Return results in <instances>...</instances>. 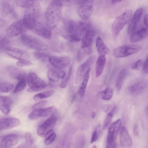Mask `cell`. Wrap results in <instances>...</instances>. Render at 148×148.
<instances>
[{
	"mask_svg": "<svg viewBox=\"0 0 148 148\" xmlns=\"http://www.w3.org/2000/svg\"><path fill=\"white\" fill-rule=\"evenodd\" d=\"M64 31L62 36L70 42L80 41L83 36L91 27L88 23L64 19L62 20Z\"/></svg>",
	"mask_w": 148,
	"mask_h": 148,
	"instance_id": "6da1fadb",
	"label": "cell"
},
{
	"mask_svg": "<svg viewBox=\"0 0 148 148\" xmlns=\"http://www.w3.org/2000/svg\"><path fill=\"white\" fill-rule=\"evenodd\" d=\"M63 4L62 1H52L45 12L46 25L50 29L56 27L61 19Z\"/></svg>",
	"mask_w": 148,
	"mask_h": 148,
	"instance_id": "7a4b0ae2",
	"label": "cell"
},
{
	"mask_svg": "<svg viewBox=\"0 0 148 148\" xmlns=\"http://www.w3.org/2000/svg\"><path fill=\"white\" fill-rule=\"evenodd\" d=\"M41 14L40 3L36 1L26 11L22 20L23 25L27 29L32 30Z\"/></svg>",
	"mask_w": 148,
	"mask_h": 148,
	"instance_id": "3957f363",
	"label": "cell"
},
{
	"mask_svg": "<svg viewBox=\"0 0 148 148\" xmlns=\"http://www.w3.org/2000/svg\"><path fill=\"white\" fill-rule=\"evenodd\" d=\"M20 39L23 44L29 48L38 50H45L49 48L48 44L44 41L31 35L22 34Z\"/></svg>",
	"mask_w": 148,
	"mask_h": 148,
	"instance_id": "277c9868",
	"label": "cell"
},
{
	"mask_svg": "<svg viewBox=\"0 0 148 148\" xmlns=\"http://www.w3.org/2000/svg\"><path fill=\"white\" fill-rule=\"evenodd\" d=\"M131 10H125L117 17L113 22L112 27V33L113 37H117L124 26L128 23L132 16Z\"/></svg>",
	"mask_w": 148,
	"mask_h": 148,
	"instance_id": "5b68a950",
	"label": "cell"
},
{
	"mask_svg": "<svg viewBox=\"0 0 148 148\" xmlns=\"http://www.w3.org/2000/svg\"><path fill=\"white\" fill-rule=\"evenodd\" d=\"M142 49V46L138 45H123L115 48L113 51L112 54L115 57L123 58L137 53Z\"/></svg>",
	"mask_w": 148,
	"mask_h": 148,
	"instance_id": "8992f818",
	"label": "cell"
},
{
	"mask_svg": "<svg viewBox=\"0 0 148 148\" xmlns=\"http://www.w3.org/2000/svg\"><path fill=\"white\" fill-rule=\"evenodd\" d=\"M28 85L30 88L27 90L29 92L38 91L44 88L47 85L34 73L30 72L27 77Z\"/></svg>",
	"mask_w": 148,
	"mask_h": 148,
	"instance_id": "52a82bcc",
	"label": "cell"
},
{
	"mask_svg": "<svg viewBox=\"0 0 148 148\" xmlns=\"http://www.w3.org/2000/svg\"><path fill=\"white\" fill-rule=\"evenodd\" d=\"M76 4L79 5L78 13L80 18L84 20L89 18L93 11V1H77Z\"/></svg>",
	"mask_w": 148,
	"mask_h": 148,
	"instance_id": "ba28073f",
	"label": "cell"
},
{
	"mask_svg": "<svg viewBox=\"0 0 148 148\" xmlns=\"http://www.w3.org/2000/svg\"><path fill=\"white\" fill-rule=\"evenodd\" d=\"M95 59V56L91 55L78 68L75 77V82L78 84L83 79L87 71L90 69Z\"/></svg>",
	"mask_w": 148,
	"mask_h": 148,
	"instance_id": "9c48e42d",
	"label": "cell"
},
{
	"mask_svg": "<svg viewBox=\"0 0 148 148\" xmlns=\"http://www.w3.org/2000/svg\"><path fill=\"white\" fill-rule=\"evenodd\" d=\"M96 33L95 29L91 27L82 38L81 47L88 54H90L91 52V46Z\"/></svg>",
	"mask_w": 148,
	"mask_h": 148,
	"instance_id": "30bf717a",
	"label": "cell"
},
{
	"mask_svg": "<svg viewBox=\"0 0 148 148\" xmlns=\"http://www.w3.org/2000/svg\"><path fill=\"white\" fill-rule=\"evenodd\" d=\"M57 121L56 115H52L46 120L38 128L37 132L41 137H45L50 133L55 126Z\"/></svg>",
	"mask_w": 148,
	"mask_h": 148,
	"instance_id": "8fae6325",
	"label": "cell"
},
{
	"mask_svg": "<svg viewBox=\"0 0 148 148\" xmlns=\"http://www.w3.org/2000/svg\"><path fill=\"white\" fill-rule=\"evenodd\" d=\"M26 30L22 20H19L10 24L7 29L6 33L8 37H13L23 34Z\"/></svg>",
	"mask_w": 148,
	"mask_h": 148,
	"instance_id": "7c38bea8",
	"label": "cell"
},
{
	"mask_svg": "<svg viewBox=\"0 0 148 148\" xmlns=\"http://www.w3.org/2000/svg\"><path fill=\"white\" fill-rule=\"evenodd\" d=\"M48 60L52 66L58 69L66 68L69 64L71 62L70 57L67 56H50L49 57Z\"/></svg>",
	"mask_w": 148,
	"mask_h": 148,
	"instance_id": "4fadbf2b",
	"label": "cell"
},
{
	"mask_svg": "<svg viewBox=\"0 0 148 148\" xmlns=\"http://www.w3.org/2000/svg\"><path fill=\"white\" fill-rule=\"evenodd\" d=\"M32 31L36 34L46 39H50L52 36V31L44 23L37 21Z\"/></svg>",
	"mask_w": 148,
	"mask_h": 148,
	"instance_id": "5bb4252c",
	"label": "cell"
},
{
	"mask_svg": "<svg viewBox=\"0 0 148 148\" xmlns=\"http://www.w3.org/2000/svg\"><path fill=\"white\" fill-rule=\"evenodd\" d=\"M122 124V121L119 119L112 123L109 127L107 137V143L114 141Z\"/></svg>",
	"mask_w": 148,
	"mask_h": 148,
	"instance_id": "9a60e30c",
	"label": "cell"
},
{
	"mask_svg": "<svg viewBox=\"0 0 148 148\" xmlns=\"http://www.w3.org/2000/svg\"><path fill=\"white\" fill-rule=\"evenodd\" d=\"M54 110L55 108L53 106L34 110L29 114L28 118L30 120H34L42 117L46 116Z\"/></svg>",
	"mask_w": 148,
	"mask_h": 148,
	"instance_id": "2e32d148",
	"label": "cell"
},
{
	"mask_svg": "<svg viewBox=\"0 0 148 148\" xmlns=\"http://www.w3.org/2000/svg\"><path fill=\"white\" fill-rule=\"evenodd\" d=\"M4 50L9 56L18 60L27 58L29 57V54L27 52L16 48L9 46Z\"/></svg>",
	"mask_w": 148,
	"mask_h": 148,
	"instance_id": "e0dca14e",
	"label": "cell"
},
{
	"mask_svg": "<svg viewBox=\"0 0 148 148\" xmlns=\"http://www.w3.org/2000/svg\"><path fill=\"white\" fill-rule=\"evenodd\" d=\"M143 9L142 7L137 9L134 12L128 25L127 32L129 34L133 33L142 15Z\"/></svg>",
	"mask_w": 148,
	"mask_h": 148,
	"instance_id": "ac0fdd59",
	"label": "cell"
},
{
	"mask_svg": "<svg viewBox=\"0 0 148 148\" xmlns=\"http://www.w3.org/2000/svg\"><path fill=\"white\" fill-rule=\"evenodd\" d=\"M19 120L14 117L4 118L0 119V130L10 129L20 124Z\"/></svg>",
	"mask_w": 148,
	"mask_h": 148,
	"instance_id": "d6986e66",
	"label": "cell"
},
{
	"mask_svg": "<svg viewBox=\"0 0 148 148\" xmlns=\"http://www.w3.org/2000/svg\"><path fill=\"white\" fill-rule=\"evenodd\" d=\"M18 136L15 134H11L5 136L0 143L1 148H12L18 141Z\"/></svg>",
	"mask_w": 148,
	"mask_h": 148,
	"instance_id": "ffe728a7",
	"label": "cell"
},
{
	"mask_svg": "<svg viewBox=\"0 0 148 148\" xmlns=\"http://www.w3.org/2000/svg\"><path fill=\"white\" fill-rule=\"evenodd\" d=\"M119 135L121 145L125 148H131L132 145V140L127 130L125 127L121 128Z\"/></svg>",
	"mask_w": 148,
	"mask_h": 148,
	"instance_id": "44dd1931",
	"label": "cell"
},
{
	"mask_svg": "<svg viewBox=\"0 0 148 148\" xmlns=\"http://www.w3.org/2000/svg\"><path fill=\"white\" fill-rule=\"evenodd\" d=\"M12 101L9 97L0 95V110L5 115L10 112Z\"/></svg>",
	"mask_w": 148,
	"mask_h": 148,
	"instance_id": "7402d4cb",
	"label": "cell"
},
{
	"mask_svg": "<svg viewBox=\"0 0 148 148\" xmlns=\"http://www.w3.org/2000/svg\"><path fill=\"white\" fill-rule=\"evenodd\" d=\"M147 27H144L133 33L130 37V41L132 43H136L147 37Z\"/></svg>",
	"mask_w": 148,
	"mask_h": 148,
	"instance_id": "603a6c76",
	"label": "cell"
},
{
	"mask_svg": "<svg viewBox=\"0 0 148 148\" xmlns=\"http://www.w3.org/2000/svg\"><path fill=\"white\" fill-rule=\"evenodd\" d=\"M147 83L145 81L137 82L130 86L128 90L132 94H138L143 92L147 86Z\"/></svg>",
	"mask_w": 148,
	"mask_h": 148,
	"instance_id": "cb8c5ba5",
	"label": "cell"
},
{
	"mask_svg": "<svg viewBox=\"0 0 148 148\" xmlns=\"http://www.w3.org/2000/svg\"><path fill=\"white\" fill-rule=\"evenodd\" d=\"M8 70L10 77L13 79L19 80L25 78V74L24 71L14 66H9Z\"/></svg>",
	"mask_w": 148,
	"mask_h": 148,
	"instance_id": "d4e9b609",
	"label": "cell"
},
{
	"mask_svg": "<svg viewBox=\"0 0 148 148\" xmlns=\"http://www.w3.org/2000/svg\"><path fill=\"white\" fill-rule=\"evenodd\" d=\"M106 62L105 55H101L98 57L96 62L95 75L97 77H99L102 74Z\"/></svg>",
	"mask_w": 148,
	"mask_h": 148,
	"instance_id": "484cf974",
	"label": "cell"
},
{
	"mask_svg": "<svg viewBox=\"0 0 148 148\" xmlns=\"http://www.w3.org/2000/svg\"><path fill=\"white\" fill-rule=\"evenodd\" d=\"M96 46L97 52L100 55H105L109 53L110 50L108 48L100 37H97L96 38Z\"/></svg>",
	"mask_w": 148,
	"mask_h": 148,
	"instance_id": "4316f807",
	"label": "cell"
},
{
	"mask_svg": "<svg viewBox=\"0 0 148 148\" xmlns=\"http://www.w3.org/2000/svg\"><path fill=\"white\" fill-rule=\"evenodd\" d=\"M90 69L87 72L83 78L82 84L79 88V93L80 96L83 97L85 94L86 86L89 78Z\"/></svg>",
	"mask_w": 148,
	"mask_h": 148,
	"instance_id": "83f0119b",
	"label": "cell"
},
{
	"mask_svg": "<svg viewBox=\"0 0 148 148\" xmlns=\"http://www.w3.org/2000/svg\"><path fill=\"white\" fill-rule=\"evenodd\" d=\"M3 14L4 16L11 15L16 16V14L13 7L10 3L5 2L3 4Z\"/></svg>",
	"mask_w": 148,
	"mask_h": 148,
	"instance_id": "f1b7e54d",
	"label": "cell"
},
{
	"mask_svg": "<svg viewBox=\"0 0 148 148\" xmlns=\"http://www.w3.org/2000/svg\"><path fill=\"white\" fill-rule=\"evenodd\" d=\"M126 74V70L123 69L121 71L117 76L116 86L118 91L120 90L121 88L123 82L125 77Z\"/></svg>",
	"mask_w": 148,
	"mask_h": 148,
	"instance_id": "f546056e",
	"label": "cell"
},
{
	"mask_svg": "<svg viewBox=\"0 0 148 148\" xmlns=\"http://www.w3.org/2000/svg\"><path fill=\"white\" fill-rule=\"evenodd\" d=\"M54 92L53 90H51L40 92L34 95L33 99L36 101L41 100L50 97L53 94Z\"/></svg>",
	"mask_w": 148,
	"mask_h": 148,
	"instance_id": "4dcf8cb0",
	"label": "cell"
},
{
	"mask_svg": "<svg viewBox=\"0 0 148 148\" xmlns=\"http://www.w3.org/2000/svg\"><path fill=\"white\" fill-rule=\"evenodd\" d=\"M36 1L34 0H14V3L18 6L23 8H28Z\"/></svg>",
	"mask_w": 148,
	"mask_h": 148,
	"instance_id": "1f68e13d",
	"label": "cell"
},
{
	"mask_svg": "<svg viewBox=\"0 0 148 148\" xmlns=\"http://www.w3.org/2000/svg\"><path fill=\"white\" fill-rule=\"evenodd\" d=\"M101 97L102 99L109 100L113 96V91L110 88H107L100 93Z\"/></svg>",
	"mask_w": 148,
	"mask_h": 148,
	"instance_id": "d6a6232c",
	"label": "cell"
},
{
	"mask_svg": "<svg viewBox=\"0 0 148 148\" xmlns=\"http://www.w3.org/2000/svg\"><path fill=\"white\" fill-rule=\"evenodd\" d=\"M57 72L56 70L50 69L47 72V76L51 84H53L59 78L57 76Z\"/></svg>",
	"mask_w": 148,
	"mask_h": 148,
	"instance_id": "836d02e7",
	"label": "cell"
},
{
	"mask_svg": "<svg viewBox=\"0 0 148 148\" xmlns=\"http://www.w3.org/2000/svg\"><path fill=\"white\" fill-rule=\"evenodd\" d=\"M116 109V107H114L110 111L108 114L104 122L103 127V130H105L108 125L113 116Z\"/></svg>",
	"mask_w": 148,
	"mask_h": 148,
	"instance_id": "e575fe53",
	"label": "cell"
},
{
	"mask_svg": "<svg viewBox=\"0 0 148 148\" xmlns=\"http://www.w3.org/2000/svg\"><path fill=\"white\" fill-rule=\"evenodd\" d=\"M72 68L71 66H70L68 73L62 79L60 83V86L61 88H64L66 87L71 77L72 73Z\"/></svg>",
	"mask_w": 148,
	"mask_h": 148,
	"instance_id": "d590c367",
	"label": "cell"
},
{
	"mask_svg": "<svg viewBox=\"0 0 148 148\" xmlns=\"http://www.w3.org/2000/svg\"><path fill=\"white\" fill-rule=\"evenodd\" d=\"M26 85V81L25 78L19 80L14 88L13 93H16L21 91L25 88Z\"/></svg>",
	"mask_w": 148,
	"mask_h": 148,
	"instance_id": "8d00e7d4",
	"label": "cell"
},
{
	"mask_svg": "<svg viewBox=\"0 0 148 148\" xmlns=\"http://www.w3.org/2000/svg\"><path fill=\"white\" fill-rule=\"evenodd\" d=\"M13 88V86L11 83H3L0 84V92L8 93Z\"/></svg>",
	"mask_w": 148,
	"mask_h": 148,
	"instance_id": "74e56055",
	"label": "cell"
},
{
	"mask_svg": "<svg viewBox=\"0 0 148 148\" xmlns=\"http://www.w3.org/2000/svg\"><path fill=\"white\" fill-rule=\"evenodd\" d=\"M101 130V127L100 125L97 126L94 131L91 138V144L96 142L98 138Z\"/></svg>",
	"mask_w": 148,
	"mask_h": 148,
	"instance_id": "f35d334b",
	"label": "cell"
},
{
	"mask_svg": "<svg viewBox=\"0 0 148 148\" xmlns=\"http://www.w3.org/2000/svg\"><path fill=\"white\" fill-rule=\"evenodd\" d=\"M10 40L7 36H5L2 37L0 40V49L5 50L6 48L9 47L10 43Z\"/></svg>",
	"mask_w": 148,
	"mask_h": 148,
	"instance_id": "ab89813d",
	"label": "cell"
},
{
	"mask_svg": "<svg viewBox=\"0 0 148 148\" xmlns=\"http://www.w3.org/2000/svg\"><path fill=\"white\" fill-rule=\"evenodd\" d=\"M34 57L37 59H44L46 58L49 56L48 54L45 53L36 51L34 53Z\"/></svg>",
	"mask_w": 148,
	"mask_h": 148,
	"instance_id": "60d3db41",
	"label": "cell"
},
{
	"mask_svg": "<svg viewBox=\"0 0 148 148\" xmlns=\"http://www.w3.org/2000/svg\"><path fill=\"white\" fill-rule=\"evenodd\" d=\"M32 64L31 62L25 59L18 60L16 63L17 65L19 67L29 66Z\"/></svg>",
	"mask_w": 148,
	"mask_h": 148,
	"instance_id": "b9f144b4",
	"label": "cell"
},
{
	"mask_svg": "<svg viewBox=\"0 0 148 148\" xmlns=\"http://www.w3.org/2000/svg\"><path fill=\"white\" fill-rule=\"evenodd\" d=\"M56 137V134L54 132L51 133L45 139V143L46 145H49L52 143Z\"/></svg>",
	"mask_w": 148,
	"mask_h": 148,
	"instance_id": "7bdbcfd3",
	"label": "cell"
},
{
	"mask_svg": "<svg viewBox=\"0 0 148 148\" xmlns=\"http://www.w3.org/2000/svg\"><path fill=\"white\" fill-rule=\"evenodd\" d=\"M47 103V101L46 100L42 101L36 103L34 104L32 108L34 110L42 108Z\"/></svg>",
	"mask_w": 148,
	"mask_h": 148,
	"instance_id": "ee69618b",
	"label": "cell"
},
{
	"mask_svg": "<svg viewBox=\"0 0 148 148\" xmlns=\"http://www.w3.org/2000/svg\"><path fill=\"white\" fill-rule=\"evenodd\" d=\"M143 64V61L141 59L138 60L134 63L132 65V68L135 70H138Z\"/></svg>",
	"mask_w": 148,
	"mask_h": 148,
	"instance_id": "f6af8a7d",
	"label": "cell"
},
{
	"mask_svg": "<svg viewBox=\"0 0 148 148\" xmlns=\"http://www.w3.org/2000/svg\"><path fill=\"white\" fill-rule=\"evenodd\" d=\"M25 138L27 143L28 145H31L33 141V138L32 134L30 132L26 133L25 135Z\"/></svg>",
	"mask_w": 148,
	"mask_h": 148,
	"instance_id": "bcb514c9",
	"label": "cell"
},
{
	"mask_svg": "<svg viewBox=\"0 0 148 148\" xmlns=\"http://www.w3.org/2000/svg\"><path fill=\"white\" fill-rule=\"evenodd\" d=\"M143 70L146 73H148V57H146L144 62L143 66Z\"/></svg>",
	"mask_w": 148,
	"mask_h": 148,
	"instance_id": "7dc6e473",
	"label": "cell"
},
{
	"mask_svg": "<svg viewBox=\"0 0 148 148\" xmlns=\"http://www.w3.org/2000/svg\"><path fill=\"white\" fill-rule=\"evenodd\" d=\"M66 74L63 71H58L57 76L59 79H63L65 76Z\"/></svg>",
	"mask_w": 148,
	"mask_h": 148,
	"instance_id": "c3c4849f",
	"label": "cell"
},
{
	"mask_svg": "<svg viewBox=\"0 0 148 148\" xmlns=\"http://www.w3.org/2000/svg\"><path fill=\"white\" fill-rule=\"evenodd\" d=\"M116 144L115 141L111 143H107L106 148H116Z\"/></svg>",
	"mask_w": 148,
	"mask_h": 148,
	"instance_id": "681fc988",
	"label": "cell"
},
{
	"mask_svg": "<svg viewBox=\"0 0 148 148\" xmlns=\"http://www.w3.org/2000/svg\"><path fill=\"white\" fill-rule=\"evenodd\" d=\"M133 134L134 136H137L139 134L138 127L137 125H135L133 129Z\"/></svg>",
	"mask_w": 148,
	"mask_h": 148,
	"instance_id": "f907efd6",
	"label": "cell"
},
{
	"mask_svg": "<svg viewBox=\"0 0 148 148\" xmlns=\"http://www.w3.org/2000/svg\"><path fill=\"white\" fill-rule=\"evenodd\" d=\"M144 23L147 27L148 25V15L147 14H145L144 16Z\"/></svg>",
	"mask_w": 148,
	"mask_h": 148,
	"instance_id": "816d5d0a",
	"label": "cell"
},
{
	"mask_svg": "<svg viewBox=\"0 0 148 148\" xmlns=\"http://www.w3.org/2000/svg\"><path fill=\"white\" fill-rule=\"evenodd\" d=\"M122 1H112L111 3L112 4H115L118 3H119Z\"/></svg>",
	"mask_w": 148,
	"mask_h": 148,
	"instance_id": "f5cc1de1",
	"label": "cell"
},
{
	"mask_svg": "<svg viewBox=\"0 0 148 148\" xmlns=\"http://www.w3.org/2000/svg\"><path fill=\"white\" fill-rule=\"evenodd\" d=\"M96 115L95 112H92L91 114V116L92 119H94Z\"/></svg>",
	"mask_w": 148,
	"mask_h": 148,
	"instance_id": "db71d44e",
	"label": "cell"
},
{
	"mask_svg": "<svg viewBox=\"0 0 148 148\" xmlns=\"http://www.w3.org/2000/svg\"><path fill=\"white\" fill-rule=\"evenodd\" d=\"M75 95H73V98L72 100V103H73L74 102V101L75 100Z\"/></svg>",
	"mask_w": 148,
	"mask_h": 148,
	"instance_id": "11a10c76",
	"label": "cell"
},
{
	"mask_svg": "<svg viewBox=\"0 0 148 148\" xmlns=\"http://www.w3.org/2000/svg\"><path fill=\"white\" fill-rule=\"evenodd\" d=\"M23 145H20L18 146L17 148H23Z\"/></svg>",
	"mask_w": 148,
	"mask_h": 148,
	"instance_id": "9f6ffc18",
	"label": "cell"
},
{
	"mask_svg": "<svg viewBox=\"0 0 148 148\" xmlns=\"http://www.w3.org/2000/svg\"><path fill=\"white\" fill-rule=\"evenodd\" d=\"M92 148H97L96 147L95 145H94L92 147Z\"/></svg>",
	"mask_w": 148,
	"mask_h": 148,
	"instance_id": "6f0895ef",
	"label": "cell"
}]
</instances>
